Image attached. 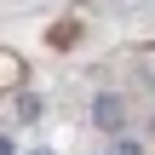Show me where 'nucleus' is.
Wrapping results in <instances>:
<instances>
[{
    "label": "nucleus",
    "instance_id": "obj_3",
    "mask_svg": "<svg viewBox=\"0 0 155 155\" xmlns=\"http://www.w3.org/2000/svg\"><path fill=\"white\" fill-rule=\"evenodd\" d=\"M115 155H144V144H138V138H121V144H115Z\"/></svg>",
    "mask_w": 155,
    "mask_h": 155
},
{
    "label": "nucleus",
    "instance_id": "obj_4",
    "mask_svg": "<svg viewBox=\"0 0 155 155\" xmlns=\"http://www.w3.org/2000/svg\"><path fill=\"white\" fill-rule=\"evenodd\" d=\"M35 155H52V150H35Z\"/></svg>",
    "mask_w": 155,
    "mask_h": 155
},
{
    "label": "nucleus",
    "instance_id": "obj_2",
    "mask_svg": "<svg viewBox=\"0 0 155 155\" xmlns=\"http://www.w3.org/2000/svg\"><path fill=\"white\" fill-rule=\"evenodd\" d=\"M12 109H17L23 121H35V115H40V98H35V92H17V104H12Z\"/></svg>",
    "mask_w": 155,
    "mask_h": 155
},
{
    "label": "nucleus",
    "instance_id": "obj_1",
    "mask_svg": "<svg viewBox=\"0 0 155 155\" xmlns=\"http://www.w3.org/2000/svg\"><path fill=\"white\" fill-rule=\"evenodd\" d=\"M92 115H98V127H104V132H121L127 104H121V98H98V104H92Z\"/></svg>",
    "mask_w": 155,
    "mask_h": 155
}]
</instances>
